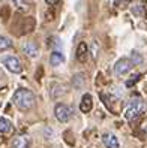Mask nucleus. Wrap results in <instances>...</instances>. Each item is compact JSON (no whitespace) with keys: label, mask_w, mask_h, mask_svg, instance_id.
Returning <instances> with one entry per match:
<instances>
[{"label":"nucleus","mask_w":147,"mask_h":148,"mask_svg":"<svg viewBox=\"0 0 147 148\" xmlns=\"http://www.w3.org/2000/svg\"><path fill=\"white\" fill-rule=\"evenodd\" d=\"M12 130V123L6 117H0V133H9Z\"/></svg>","instance_id":"ddd939ff"},{"label":"nucleus","mask_w":147,"mask_h":148,"mask_svg":"<svg viewBox=\"0 0 147 148\" xmlns=\"http://www.w3.org/2000/svg\"><path fill=\"white\" fill-rule=\"evenodd\" d=\"M54 115H56L57 121H60V123H68L72 117V109L66 103H57L54 106Z\"/></svg>","instance_id":"20e7f679"},{"label":"nucleus","mask_w":147,"mask_h":148,"mask_svg":"<svg viewBox=\"0 0 147 148\" xmlns=\"http://www.w3.org/2000/svg\"><path fill=\"white\" fill-rule=\"evenodd\" d=\"M11 147L12 148H30L32 147V139L27 135H20V136L14 138Z\"/></svg>","instance_id":"6e6552de"},{"label":"nucleus","mask_w":147,"mask_h":148,"mask_svg":"<svg viewBox=\"0 0 147 148\" xmlns=\"http://www.w3.org/2000/svg\"><path fill=\"white\" fill-rule=\"evenodd\" d=\"M131 60H132V63H134V64H141V63H143V56H141V54H138L137 51H132Z\"/></svg>","instance_id":"dca6fc26"},{"label":"nucleus","mask_w":147,"mask_h":148,"mask_svg":"<svg viewBox=\"0 0 147 148\" xmlns=\"http://www.w3.org/2000/svg\"><path fill=\"white\" fill-rule=\"evenodd\" d=\"M138 79H140V75H138V73H135V75H132L131 78H129V79L126 81V87H132Z\"/></svg>","instance_id":"a211bd4d"},{"label":"nucleus","mask_w":147,"mask_h":148,"mask_svg":"<svg viewBox=\"0 0 147 148\" xmlns=\"http://www.w3.org/2000/svg\"><path fill=\"white\" fill-rule=\"evenodd\" d=\"M84 82H86V78H84L83 73H77V75H74V78H72V84H74L75 88H81V87L84 85Z\"/></svg>","instance_id":"4468645a"},{"label":"nucleus","mask_w":147,"mask_h":148,"mask_svg":"<svg viewBox=\"0 0 147 148\" xmlns=\"http://www.w3.org/2000/svg\"><path fill=\"white\" fill-rule=\"evenodd\" d=\"M87 56H89V47H87V43H86V42H80L78 47H77V51H75V58L78 60L80 63H86Z\"/></svg>","instance_id":"423d86ee"},{"label":"nucleus","mask_w":147,"mask_h":148,"mask_svg":"<svg viewBox=\"0 0 147 148\" xmlns=\"http://www.w3.org/2000/svg\"><path fill=\"white\" fill-rule=\"evenodd\" d=\"M93 108V97L90 93H84L83 97H81V102H80V111L84 112V114H87L90 112Z\"/></svg>","instance_id":"1a4fd4ad"},{"label":"nucleus","mask_w":147,"mask_h":148,"mask_svg":"<svg viewBox=\"0 0 147 148\" xmlns=\"http://www.w3.org/2000/svg\"><path fill=\"white\" fill-rule=\"evenodd\" d=\"M2 64H3L11 73L20 75V73L23 72V67H21L20 60H18V57H15V56H5V57H2Z\"/></svg>","instance_id":"7ed1b4c3"},{"label":"nucleus","mask_w":147,"mask_h":148,"mask_svg":"<svg viewBox=\"0 0 147 148\" xmlns=\"http://www.w3.org/2000/svg\"><path fill=\"white\" fill-rule=\"evenodd\" d=\"M12 47V42L8 39L6 36H3V34H0V53H3V51L9 49Z\"/></svg>","instance_id":"2eb2a0df"},{"label":"nucleus","mask_w":147,"mask_h":148,"mask_svg":"<svg viewBox=\"0 0 147 148\" xmlns=\"http://www.w3.org/2000/svg\"><path fill=\"white\" fill-rule=\"evenodd\" d=\"M143 12H144V8H143V6H140V5L132 8V14H134V15H137V16L143 15Z\"/></svg>","instance_id":"6ab92c4d"},{"label":"nucleus","mask_w":147,"mask_h":148,"mask_svg":"<svg viewBox=\"0 0 147 148\" xmlns=\"http://www.w3.org/2000/svg\"><path fill=\"white\" fill-rule=\"evenodd\" d=\"M12 2H14V5L17 8H23L24 6V0H12Z\"/></svg>","instance_id":"4be33fe9"},{"label":"nucleus","mask_w":147,"mask_h":148,"mask_svg":"<svg viewBox=\"0 0 147 148\" xmlns=\"http://www.w3.org/2000/svg\"><path fill=\"white\" fill-rule=\"evenodd\" d=\"M48 45L51 47V48H54V49H57L59 47H60V40L56 38V36H51L50 39H48Z\"/></svg>","instance_id":"f3484780"},{"label":"nucleus","mask_w":147,"mask_h":148,"mask_svg":"<svg viewBox=\"0 0 147 148\" xmlns=\"http://www.w3.org/2000/svg\"><path fill=\"white\" fill-rule=\"evenodd\" d=\"M65 62V56L60 53V51H53L51 53V56H50V64L51 66H54V67H57V66H60Z\"/></svg>","instance_id":"f8f14e48"},{"label":"nucleus","mask_w":147,"mask_h":148,"mask_svg":"<svg viewBox=\"0 0 147 148\" xmlns=\"http://www.w3.org/2000/svg\"><path fill=\"white\" fill-rule=\"evenodd\" d=\"M23 51H24V54L27 56V57H30V58H38V57H39V49H38V47L35 45L33 42L24 43Z\"/></svg>","instance_id":"9b49d317"},{"label":"nucleus","mask_w":147,"mask_h":148,"mask_svg":"<svg viewBox=\"0 0 147 148\" xmlns=\"http://www.w3.org/2000/svg\"><path fill=\"white\" fill-rule=\"evenodd\" d=\"M143 111H144V102L140 97H134V99H131L128 102L123 115L128 121H132L137 117H140L143 114Z\"/></svg>","instance_id":"f03ea898"},{"label":"nucleus","mask_w":147,"mask_h":148,"mask_svg":"<svg viewBox=\"0 0 147 148\" xmlns=\"http://www.w3.org/2000/svg\"><path fill=\"white\" fill-rule=\"evenodd\" d=\"M45 3H47L48 6H57V5L60 3V0H45Z\"/></svg>","instance_id":"412c9836"},{"label":"nucleus","mask_w":147,"mask_h":148,"mask_svg":"<svg viewBox=\"0 0 147 148\" xmlns=\"http://www.w3.org/2000/svg\"><path fill=\"white\" fill-rule=\"evenodd\" d=\"M66 93V87L60 82H51L50 84V94L53 99H57L60 96H63Z\"/></svg>","instance_id":"9d476101"},{"label":"nucleus","mask_w":147,"mask_h":148,"mask_svg":"<svg viewBox=\"0 0 147 148\" xmlns=\"http://www.w3.org/2000/svg\"><path fill=\"white\" fill-rule=\"evenodd\" d=\"M132 67H134V63H132L131 58H126V57L119 58L116 62V64H114V73L117 76H123V75L131 72Z\"/></svg>","instance_id":"39448f33"},{"label":"nucleus","mask_w":147,"mask_h":148,"mask_svg":"<svg viewBox=\"0 0 147 148\" xmlns=\"http://www.w3.org/2000/svg\"><path fill=\"white\" fill-rule=\"evenodd\" d=\"M102 142L105 148H120L119 138L114 133H104L102 135Z\"/></svg>","instance_id":"0eeeda50"},{"label":"nucleus","mask_w":147,"mask_h":148,"mask_svg":"<svg viewBox=\"0 0 147 148\" xmlns=\"http://www.w3.org/2000/svg\"><path fill=\"white\" fill-rule=\"evenodd\" d=\"M12 102L15 103V106L18 109L29 111L35 106L36 97H35L33 91H30L29 88H18L12 96Z\"/></svg>","instance_id":"f257e3e1"},{"label":"nucleus","mask_w":147,"mask_h":148,"mask_svg":"<svg viewBox=\"0 0 147 148\" xmlns=\"http://www.w3.org/2000/svg\"><path fill=\"white\" fill-rule=\"evenodd\" d=\"M131 0H114V6L116 8H125Z\"/></svg>","instance_id":"aec40b11"},{"label":"nucleus","mask_w":147,"mask_h":148,"mask_svg":"<svg viewBox=\"0 0 147 148\" xmlns=\"http://www.w3.org/2000/svg\"><path fill=\"white\" fill-rule=\"evenodd\" d=\"M93 58H96V56H98V43L96 42H93Z\"/></svg>","instance_id":"5701e85b"}]
</instances>
